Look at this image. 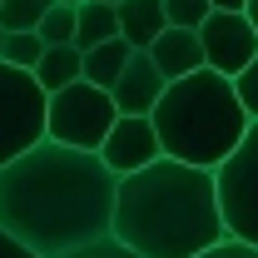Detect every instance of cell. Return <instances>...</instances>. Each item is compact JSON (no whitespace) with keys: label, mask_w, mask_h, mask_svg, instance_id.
<instances>
[{"label":"cell","mask_w":258,"mask_h":258,"mask_svg":"<svg viewBox=\"0 0 258 258\" xmlns=\"http://www.w3.org/2000/svg\"><path fill=\"white\" fill-rule=\"evenodd\" d=\"M35 35H40L45 45H75V10L55 0V5H50V15L40 20V30H35Z\"/></svg>","instance_id":"obj_17"},{"label":"cell","mask_w":258,"mask_h":258,"mask_svg":"<svg viewBox=\"0 0 258 258\" xmlns=\"http://www.w3.org/2000/svg\"><path fill=\"white\" fill-rule=\"evenodd\" d=\"M233 90H238V104L248 109V119H258V55H253V64L233 80Z\"/></svg>","instance_id":"obj_20"},{"label":"cell","mask_w":258,"mask_h":258,"mask_svg":"<svg viewBox=\"0 0 258 258\" xmlns=\"http://www.w3.org/2000/svg\"><path fill=\"white\" fill-rule=\"evenodd\" d=\"M204 258H258V248H253V243H233V238H224L219 248H209Z\"/></svg>","instance_id":"obj_21"},{"label":"cell","mask_w":258,"mask_h":258,"mask_svg":"<svg viewBox=\"0 0 258 258\" xmlns=\"http://www.w3.org/2000/svg\"><path fill=\"white\" fill-rule=\"evenodd\" d=\"M99 159H104V169H109L114 179H129V174L159 164L164 144H159L154 119H149V114H119L114 129L104 134V144H99Z\"/></svg>","instance_id":"obj_8"},{"label":"cell","mask_w":258,"mask_h":258,"mask_svg":"<svg viewBox=\"0 0 258 258\" xmlns=\"http://www.w3.org/2000/svg\"><path fill=\"white\" fill-rule=\"evenodd\" d=\"M40 55H45V40H40L35 30H15V35H5V55H0L5 64H15V70H30V75H35Z\"/></svg>","instance_id":"obj_16"},{"label":"cell","mask_w":258,"mask_h":258,"mask_svg":"<svg viewBox=\"0 0 258 258\" xmlns=\"http://www.w3.org/2000/svg\"><path fill=\"white\" fill-rule=\"evenodd\" d=\"M45 109L50 95L40 90V80L0 60V169L45 144Z\"/></svg>","instance_id":"obj_5"},{"label":"cell","mask_w":258,"mask_h":258,"mask_svg":"<svg viewBox=\"0 0 258 258\" xmlns=\"http://www.w3.org/2000/svg\"><path fill=\"white\" fill-rule=\"evenodd\" d=\"M60 5H70V10H80V5H85V0H60Z\"/></svg>","instance_id":"obj_25"},{"label":"cell","mask_w":258,"mask_h":258,"mask_svg":"<svg viewBox=\"0 0 258 258\" xmlns=\"http://www.w3.org/2000/svg\"><path fill=\"white\" fill-rule=\"evenodd\" d=\"M109 233L139 258H204L228 238L214 169L159 159L119 179Z\"/></svg>","instance_id":"obj_2"},{"label":"cell","mask_w":258,"mask_h":258,"mask_svg":"<svg viewBox=\"0 0 258 258\" xmlns=\"http://www.w3.org/2000/svg\"><path fill=\"white\" fill-rule=\"evenodd\" d=\"M95 5H114V10H119V5H124V0H95Z\"/></svg>","instance_id":"obj_26"},{"label":"cell","mask_w":258,"mask_h":258,"mask_svg":"<svg viewBox=\"0 0 258 258\" xmlns=\"http://www.w3.org/2000/svg\"><path fill=\"white\" fill-rule=\"evenodd\" d=\"M0 258H40V253H30L25 243H15V238H10V233L0 228Z\"/></svg>","instance_id":"obj_22"},{"label":"cell","mask_w":258,"mask_h":258,"mask_svg":"<svg viewBox=\"0 0 258 258\" xmlns=\"http://www.w3.org/2000/svg\"><path fill=\"white\" fill-rule=\"evenodd\" d=\"M214 10H248V0H209Z\"/></svg>","instance_id":"obj_23"},{"label":"cell","mask_w":258,"mask_h":258,"mask_svg":"<svg viewBox=\"0 0 258 258\" xmlns=\"http://www.w3.org/2000/svg\"><path fill=\"white\" fill-rule=\"evenodd\" d=\"M35 80H40L45 95H55V90H64V85L85 80V55H80L75 45H45V55H40V64H35Z\"/></svg>","instance_id":"obj_13"},{"label":"cell","mask_w":258,"mask_h":258,"mask_svg":"<svg viewBox=\"0 0 258 258\" xmlns=\"http://www.w3.org/2000/svg\"><path fill=\"white\" fill-rule=\"evenodd\" d=\"M119 179L99 154L64 149L55 139L0 169V228L40 258L75 253L109 238Z\"/></svg>","instance_id":"obj_1"},{"label":"cell","mask_w":258,"mask_h":258,"mask_svg":"<svg viewBox=\"0 0 258 258\" xmlns=\"http://www.w3.org/2000/svg\"><path fill=\"white\" fill-rule=\"evenodd\" d=\"M55 0H5L0 5V30L15 35V30H40V20L50 15Z\"/></svg>","instance_id":"obj_15"},{"label":"cell","mask_w":258,"mask_h":258,"mask_svg":"<svg viewBox=\"0 0 258 258\" xmlns=\"http://www.w3.org/2000/svg\"><path fill=\"white\" fill-rule=\"evenodd\" d=\"M164 90H169V80L159 75V64L149 60L144 50H134V60L124 64V75H119V85L109 95H114V109L119 114H154V104H159Z\"/></svg>","instance_id":"obj_9"},{"label":"cell","mask_w":258,"mask_h":258,"mask_svg":"<svg viewBox=\"0 0 258 258\" xmlns=\"http://www.w3.org/2000/svg\"><path fill=\"white\" fill-rule=\"evenodd\" d=\"M144 55L159 64V75L169 80V85H174V80H189V75H199V70H209V64H204L199 30H174V25H169V30H164Z\"/></svg>","instance_id":"obj_10"},{"label":"cell","mask_w":258,"mask_h":258,"mask_svg":"<svg viewBox=\"0 0 258 258\" xmlns=\"http://www.w3.org/2000/svg\"><path fill=\"white\" fill-rule=\"evenodd\" d=\"M119 109H114V95L99 90L90 80H75L50 95V109H45V139H55L64 149H85V154H99L104 134L114 129Z\"/></svg>","instance_id":"obj_4"},{"label":"cell","mask_w":258,"mask_h":258,"mask_svg":"<svg viewBox=\"0 0 258 258\" xmlns=\"http://www.w3.org/2000/svg\"><path fill=\"white\" fill-rule=\"evenodd\" d=\"M164 30H169L164 0H124L119 5V35H124L134 50H149Z\"/></svg>","instance_id":"obj_11"},{"label":"cell","mask_w":258,"mask_h":258,"mask_svg":"<svg viewBox=\"0 0 258 258\" xmlns=\"http://www.w3.org/2000/svg\"><path fill=\"white\" fill-rule=\"evenodd\" d=\"M199 45H204V64L224 80H238L258 55V30L243 10H214L199 25Z\"/></svg>","instance_id":"obj_7"},{"label":"cell","mask_w":258,"mask_h":258,"mask_svg":"<svg viewBox=\"0 0 258 258\" xmlns=\"http://www.w3.org/2000/svg\"><path fill=\"white\" fill-rule=\"evenodd\" d=\"M154 129H159L164 159L194 164V169H219V164L243 144L248 134V109L238 104L233 80L199 70L189 80H174L154 104Z\"/></svg>","instance_id":"obj_3"},{"label":"cell","mask_w":258,"mask_h":258,"mask_svg":"<svg viewBox=\"0 0 258 258\" xmlns=\"http://www.w3.org/2000/svg\"><path fill=\"white\" fill-rule=\"evenodd\" d=\"M164 15H169L174 30H199V25L214 15V5H209V0H164Z\"/></svg>","instance_id":"obj_18"},{"label":"cell","mask_w":258,"mask_h":258,"mask_svg":"<svg viewBox=\"0 0 258 258\" xmlns=\"http://www.w3.org/2000/svg\"><path fill=\"white\" fill-rule=\"evenodd\" d=\"M109 40H119V10H114V5H95V0H85V5L75 10V50L85 55V50L109 45Z\"/></svg>","instance_id":"obj_12"},{"label":"cell","mask_w":258,"mask_h":258,"mask_svg":"<svg viewBox=\"0 0 258 258\" xmlns=\"http://www.w3.org/2000/svg\"><path fill=\"white\" fill-rule=\"evenodd\" d=\"M248 20H253V30H258V0H248V10H243Z\"/></svg>","instance_id":"obj_24"},{"label":"cell","mask_w":258,"mask_h":258,"mask_svg":"<svg viewBox=\"0 0 258 258\" xmlns=\"http://www.w3.org/2000/svg\"><path fill=\"white\" fill-rule=\"evenodd\" d=\"M0 5H5V0H0Z\"/></svg>","instance_id":"obj_28"},{"label":"cell","mask_w":258,"mask_h":258,"mask_svg":"<svg viewBox=\"0 0 258 258\" xmlns=\"http://www.w3.org/2000/svg\"><path fill=\"white\" fill-rule=\"evenodd\" d=\"M60 258H139L134 248H124L114 233L109 238H99V243H85V248H75V253H60Z\"/></svg>","instance_id":"obj_19"},{"label":"cell","mask_w":258,"mask_h":258,"mask_svg":"<svg viewBox=\"0 0 258 258\" xmlns=\"http://www.w3.org/2000/svg\"><path fill=\"white\" fill-rule=\"evenodd\" d=\"M214 179H219V209H224L228 238L258 248V119L248 124L243 144L214 169Z\"/></svg>","instance_id":"obj_6"},{"label":"cell","mask_w":258,"mask_h":258,"mask_svg":"<svg viewBox=\"0 0 258 258\" xmlns=\"http://www.w3.org/2000/svg\"><path fill=\"white\" fill-rule=\"evenodd\" d=\"M129 60H134V45H129L124 35L109 40V45H95V50H85V80L99 85V90H114Z\"/></svg>","instance_id":"obj_14"},{"label":"cell","mask_w":258,"mask_h":258,"mask_svg":"<svg viewBox=\"0 0 258 258\" xmlns=\"http://www.w3.org/2000/svg\"><path fill=\"white\" fill-rule=\"evenodd\" d=\"M0 55H5V30H0Z\"/></svg>","instance_id":"obj_27"}]
</instances>
